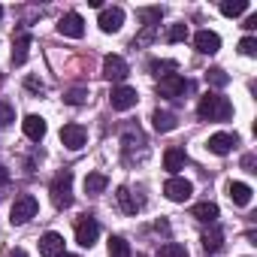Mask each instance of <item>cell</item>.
Returning <instances> with one entry per match:
<instances>
[{
	"instance_id": "cell-26",
	"label": "cell",
	"mask_w": 257,
	"mask_h": 257,
	"mask_svg": "<svg viewBox=\"0 0 257 257\" xmlns=\"http://www.w3.org/2000/svg\"><path fill=\"white\" fill-rule=\"evenodd\" d=\"M109 257H131V242L124 236H112L109 239Z\"/></svg>"
},
{
	"instance_id": "cell-19",
	"label": "cell",
	"mask_w": 257,
	"mask_h": 257,
	"mask_svg": "<svg viewBox=\"0 0 257 257\" xmlns=\"http://www.w3.org/2000/svg\"><path fill=\"white\" fill-rule=\"evenodd\" d=\"M121 146H124V155H127V158H131V152H134V149L146 152V137L140 134V127H127L124 137H121Z\"/></svg>"
},
{
	"instance_id": "cell-33",
	"label": "cell",
	"mask_w": 257,
	"mask_h": 257,
	"mask_svg": "<svg viewBox=\"0 0 257 257\" xmlns=\"http://www.w3.org/2000/svg\"><path fill=\"white\" fill-rule=\"evenodd\" d=\"M155 37H158V28H143V34L134 37V49H143V46L155 43Z\"/></svg>"
},
{
	"instance_id": "cell-14",
	"label": "cell",
	"mask_w": 257,
	"mask_h": 257,
	"mask_svg": "<svg viewBox=\"0 0 257 257\" xmlns=\"http://www.w3.org/2000/svg\"><path fill=\"white\" fill-rule=\"evenodd\" d=\"M115 200H118V206H121V212H124V215H137V212L143 209V200H137V197H134V191L127 188V185H121V188L115 191Z\"/></svg>"
},
{
	"instance_id": "cell-21",
	"label": "cell",
	"mask_w": 257,
	"mask_h": 257,
	"mask_svg": "<svg viewBox=\"0 0 257 257\" xmlns=\"http://www.w3.org/2000/svg\"><path fill=\"white\" fill-rule=\"evenodd\" d=\"M227 194H230V200H233L236 206H248L254 191H251L245 182H230V185H227Z\"/></svg>"
},
{
	"instance_id": "cell-39",
	"label": "cell",
	"mask_w": 257,
	"mask_h": 257,
	"mask_svg": "<svg viewBox=\"0 0 257 257\" xmlns=\"http://www.w3.org/2000/svg\"><path fill=\"white\" fill-rule=\"evenodd\" d=\"M7 182H10V170L0 164V185H7Z\"/></svg>"
},
{
	"instance_id": "cell-40",
	"label": "cell",
	"mask_w": 257,
	"mask_h": 257,
	"mask_svg": "<svg viewBox=\"0 0 257 257\" xmlns=\"http://www.w3.org/2000/svg\"><path fill=\"white\" fill-rule=\"evenodd\" d=\"M10 257H28V251L25 248H16V251H10Z\"/></svg>"
},
{
	"instance_id": "cell-44",
	"label": "cell",
	"mask_w": 257,
	"mask_h": 257,
	"mask_svg": "<svg viewBox=\"0 0 257 257\" xmlns=\"http://www.w3.org/2000/svg\"><path fill=\"white\" fill-rule=\"evenodd\" d=\"M0 79H4V76H0Z\"/></svg>"
},
{
	"instance_id": "cell-10",
	"label": "cell",
	"mask_w": 257,
	"mask_h": 257,
	"mask_svg": "<svg viewBox=\"0 0 257 257\" xmlns=\"http://www.w3.org/2000/svg\"><path fill=\"white\" fill-rule=\"evenodd\" d=\"M61 143H64L70 152H79V149L88 143L85 127H82V124H64V127H61Z\"/></svg>"
},
{
	"instance_id": "cell-4",
	"label": "cell",
	"mask_w": 257,
	"mask_h": 257,
	"mask_svg": "<svg viewBox=\"0 0 257 257\" xmlns=\"http://www.w3.org/2000/svg\"><path fill=\"white\" fill-rule=\"evenodd\" d=\"M188 88H191V82H185V76H179V73H170V76H164V79L158 82V97L179 100V97H182Z\"/></svg>"
},
{
	"instance_id": "cell-3",
	"label": "cell",
	"mask_w": 257,
	"mask_h": 257,
	"mask_svg": "<svg viewBox=\"0 0 257 257\" xmlns=\"http://www.w3.org/2000/svg\"><path fill=\"white\" fill-rule=\"evenodd\" d=\"M37 209H40L37 197H31V194H22V197L13 203V209H10V221H13L16 227H22V224H28V221L37 215Z\"/></svg>"
},
{
	"instance_id": "cell-25",
	"label": "cell",
	"mask_w": 257,
	"mask_h": 257,
	"mask_svg": "<svg viewBox=\"0 0 257 257\" xmlns=\"http://www.w3.org/2000/svg\"><path fill=\"white\" fill-rule=\"evenodd\" d=\"M194 218L203 221V224H215L218 221V206L215 203H197L194 206Z\"/></svg>"
},
{
	"instance_id": "cell-29",
	"label": "cell",
	"mask_w": 257,
	"mask_h": 257,
	"mask_svg": "<svg viewBox=\"0 0 257 257\" xmlns=\"http://www.w3.org/2000/svg\"><path fill=\"white\" fill-rule=\"evenodd\" d=\"M149 70H152V76H170L173 70H176V61H149Z\"/></svg>"
},
{
	"instance_id": "cell-28",
	"label": "cell",
	"mask_w": 257,
	"mask_h": 257,
	"mask_svg": "<svg viewBox=\"0 0 257 257\" xmlns=\"http://www.w3.org/2000/svg\"><path fill=\"white\" fill-rule=\"evenodd\" d=\"M158 257H188V248L182 242H167V245H161Z\"/></svg>"
},
{
	"instance_id": "cell-32",
	"label": "cell",
	"mask_w": 257,
	"mask_h": 257,
	"mask_svg": "<svg viewBox=\"0 0 257 257\" xmlns=\"http://www.w3.org/2000/svg\"><path fill=\"white\" fill-rule=\"evenodd\" d=\"M182 40H188V25H185V22H182V25H170L167 43H182Z\"/></svg>"
},
{
	"instance_id": "cell-43",
	"label": "cell",
	"mask_w": 257,
	"mask_h": 257,
	"mask_svg": "<svg viewBox=\"0 0 257 257\" xmlns=\"http://www.w3.org/2000/svg\"><path fill=\"white\" fill-rule=\"evenodd\" d=\"M140 257H146V254H140Z\"/></svg>"
},
{
	"instance_id": "cell-24",
	"label": "cell",
	"mask_w": 257,
	"mask_h": 257,
	"mask_svg": "<svg viewBox=\"0 0 257 257\" xmlns=\"http://www.w3.org/2000/svg\"><path fill=\"white\" fill-rule=\"evenodd\" d=\"M137 16L143 19V28H158L164 19V7H143Z\"/></svg>"
},
{
	"instance_id": "cell-2",
	"label": "cell",
	"mask_w": 257,
	"mask_h": 257,
	"mask_svg": "<svg viewBox=\"0 0 257 257\" xmlns=\"http://www.w3.org/2000/svg\"><path fill=\"white\" fill-rule=\"evenodd\" d=\"M49 194H52V203L58 209H70L73 206V170H61L52 185H49Z\"/></svg>"
},
{
	"instance_id": "cell-20",
	"label": "cell",
	"mask_w": 257,
	"mask_h": 257,
	"mask_svg": "<svg viewBox=\"0 0 257 257\" xmlns=\"http://www.w3.org/2000/svg\"><path fill=\"white\" fill-rule=\"evenodd\" d=\"M185 161H188V155H185V149H179V146H173V149L164 152V170H170V173H179V170L185 167Z\"/></svg>"
},
{
	"instance_id": "cell-9",
	"label": "cell",
	"mask_w": 257,
	"mask_h": 257,
	"mask_svg": "<svg viewBox=\"0 0 257 257\" xmlns=\"http://www.w3.org/2000/svg\"><path fill=\"white\" fill-rule=\"evenodd\" d=\"M164 194H167V200H173V203H185V200L194 194V185H191L188 179H179V176H173V179H167V185H164Z\"/></svg>"
},
{
	"instance_id": "cell-13",
	"label": "cell",
	"mask_w": 257,
	"mask_h": 257,
	"mask_svg": "<svg viewBox=\"0 0 257 257\" xmlns=\"http://www.w3.org/2000/svg\"><path fill=\"white\" fill-rule=\"evenodd\" d=\"M239 143V137L236 134H212L209 137V143H206V149L212 152V155H218V158H224V155H230L233 152V146Z\"/></svg>"
},
{
	"instance_id": "cell-8",
	"label": "cell",
	"mask_w": 257,
	"mask_h": 257,
	"mask_svg": "<svg viewBox=\"0 0 257 257\" xmlns=\"http://www.w3.org/2000/svg\"><path fill=\"white\" fill-rule=\"evenodd\" d=\"M127 61L121 58V55H106L103 58V79H109V82H124L127 79Z\"/></svg>"
},
{
	"instance_id": "cell-30",
	"label": "cell",
	"mask_w": 257,
	"mask_h": 257,
	"mask_svg": "<svg viewBox=\"0 0 257 257\" xmlns=\"http://www.w3.org/2000/svg\"><path fill=\"white\" fill-rule=\"evenodd\" d=\"M206 82H209V85H215V88H224V85L230 82V76H227L221 67H212V70H206Z\"/></svg>"
},
{
	"instance_id": "cell-37",
	"label": "cell",
	"mask_w": 257,
	"mask_h": 257,
	"mask_svg": "<svg viewBox=\"0 0 257 257\" xmlns=\"http://www.w3.org/2000/svg\"><path fill=\"white\" fill-rule=\"evenodd\" d=\"M242 170H245V173H257V170H254V155H245V158H242Z\"/></svg>"
},
{
	"instance_id": "cell-38",
	"label": "cell",
	"mask_w": 257,
	"mask_h": 257,
	"mask_svg": "<svg viewBox=\"0 0 257 257\" xmlns=\"http://www.w3.org/2000/svg\"><path fill=\"white\" fill-rule=\"evenodd\" d=\"M242 28H245V31H254V28H257V16H248V19H245V25H242Z\"/></svg>"
},
{
	"instance_id": "cell-15",
	"label": "cell",
	"mask_w": 257,
	"mask_h": 257,
	"mask_svg": "<svg viewBox=\"0 0 257 257\" xmlns=\"http://www.w3.org/2000/svg\"><path fill=\"white\" fill-rule=\"evenodd\" d=\"M22 131H25V137H28V140L40 143V140L46 137V118H43V115H25Z\"/></svg>"
},
{
	"instance_id": "cell-5",
	"label": "cell",
	"mask_w": 257,
	"mask_h": 257,
	"mask_svg": "<svg viewBox=\"0 0 257 257\" xmlns=\"http://www.w3.org/2000/svg\"><path fill=\"white\" fill-rule=\"evenodd\" d=\"M137 100H140V94H137V88H131V85H115L112 94H109V103H112V109H118V112L134 109Z\"/></svg>"
},
{
	"instance_id": "cell-16",
	"label": "cell",
	"mask_w": 257,
	"mask_h": 257,
	"mask_svg": "<svg viewBox=\"0 0 257 257\" xmlns=\"http://www.w3.org/2000/svg\"><path fill=\"white\" fill-rule=\"evenodd\" d=\"M28 52H31V34H28V31H19V34L13 37V64L22 67V64L28 61Z\"/></svg>"
},
{
	"instance_id": "cell-31",
	"label": "cell",
	"mask_w": 257,
	"mask_h": 257,
	"mask_svg": "<svg viewBox=\"0 0 257 257\" xmlns=\"http://www.w3.org/2000/svg\"><path fill=\"white\" fill-rule=\"evenodd\" d=\"M85 100H88V88H70L64 94V103H70V106H82Z\"/></svg>"
},
{
	"instance_id": "cell-35",
	"label": "cell",
	"mask_w": 257,
	"mask_h": 257,
	"mask_svg": "<svg viewBox=\"0 0 257 257\" xmlns=\"http://www.w3.org/2000/svg\"><path fill=\"white\" fill-rule=\"evenodd\" d=\"M239 55H245V58H254V55H257V40H254V37H245V40H239Z\"/></svg>"
},
{
	"instance_id": "cell-1",
	"label": "cell",
	"mask_w": 257,
	"mask_h": 257,
	"mask_svg": "<svg viewBox=\"0 0 257 257\" xmlns=\"http://www.w3.org/2000/svg\"><path fill=\"white\" fill-rule=\"evenodd\" d=\"M197 115L203 121H230L233 118V103L224 94H203L197 103Z\"/></svg>"
},
{
	"instance_id": "cell-17",
	"label": "cell",
	"mask_w": 257,
	"mask_h": 257,
	"mask_svg": "<svg viewBox=\"0 0 257 257\" xmlns=\"http://www.w3.org/2000/svg\"><path fill=\"white\" fill-rule=\"evenodd\" d=\"M40 254L43 257H58V254H64V236L61 233H43V239H40Z\"/></svg>"
},
{
	"instance_id": "cell-23",
	"label": "cell",
	"mask_w": 257,
	"mask_h": 257,
	"mask_svg": "<svg viewBox=\"0 0 257 257\" xmlns=\"http://www.w3.org/2000/svg\"><path fill=\"white\" fill-rule=\"evenodd\" d=\"M106 185H109V179L103 173H88L85 176V194H91V197H100L106 191Z\"/></svg>"
},
{
	"instance_id": "cell-42",
	"label": "cell",
	"mask_w": 257,
	"mask_h": 257,
	"mask_svg": "<svg viewBox=\"0 0 257 257\" xmlns=\"http://www.w3.org/2000/svg\"><path fill=\"white\" fill-rule=\"evenodd\" d=\"M0 19H4V7H0Z\"/></svg>"
},
{
	"instance_id": "cell-36",
	"label": "cell",
	"mask_w": 257,
	"mask_h": 257,
	"mask_svg": "<svg viewBox=\"0 0 257 257\" xmlns=\"http://www.w3.org/2000/svg\"><path fill=\"white\" fill-rule=\"evenodd\" d=\"M25 85H28V91H46V85H43L40 79H34V76H31V79H28Z\"/></svg>"
},
{
	"instance_id": "cell-18",
	"label": "cell",
	"mask_w": 257,
	"mask_h": 257,
	"mask_svg": "<svg viewBox=\"0 0 257 257\" xmlns=\"http://www.w3.org/2000/svg\"><path fill=\"white\" fill-rule=\"evenodd\" d=\"M152 127H155L158 134H170V131L179 127V118L173 112H167V109H155L152 112Z\"/></svg>"
},
{
	"instance_id": "cell-6",
	"label": "cell",
	"mask_w": 257,
	"mask_h": 257,
	"mask_svg": "<svg viewBox=\"0 0 257 257\" xmlns=\"http://www.w3.org/2000/svg\"><path fill=\"white\" fill-rule=\"evenodd\" d=\"M97 236H100V224H97L91 215H82L79 224H76V242H79L82 248H91V245L97 242Z\"/></svg>"
},
{
	"instance_id": "cell-41",
	"label": "cell",
	"mask_w": 257,
	"mask_h": 257,
	"mask_svg": "<svg viewBox=\"0 0 257 257\" xmlns=\"http://www.w3.org/2000/svg\"><path fill=\"white\" fill-rule=\"evenodd\" d=\"M58 257H76V254H67V251H64V254H58Z\"/></svg>"
},
{
	"instance_id": "cell-22",
	"label": "cell",
	"mask_w": 257,
	"mask_h": 257,
	"mask_svg": "<svg viewBox=\"0 0 257 257\" xmlns=\"http://www.w3.org/2000/svg\"><path fill=\"white\" fill-rule=\"evenodd\" d=\"M200 242H203V248H206L209 254H218V251H221V245H224V233H221V227H215V224H212V227L203 233V239H200Z\"/></svg>"
},
{
	"instance_id": "cell-11",
	"label": "cell",
	"mask_w": 257,
	"mask_h": 257,
	"mask_svg": "<svg viewBox=\"0 0 257 257\" xmlns=\"http://www.w3.org/2000/svg\"><path fill=\"white\" fill-rule=\"evenodd\" d=\"M58 34H64V37H70V40H79V37L85 34V19H82L79 13H67V16L58 22Z\"/></svg>"
},
{
	"instance_id": "cell-12",
	"label": "cell",
	"mask_w": 257,
	"mask_h": 257,
	"mask_svg": "<svg viewBox=\"0 0 257 257\" xmlns=\"http://www.w3.org/2000/svg\"><path fill=\"white\" fill-rule=\"evenodd\" d=\"M194 46H197V52H200V55H215V52L221 49V37H218L215 31L203 28V31H197V34H194Z\"/></svg>"
},
{
	"instance_id": "cell-27",
	"label": "cell",
	"mask_w": 257,
	"mask_h": 257,
	"mask_svg": "<svg viewBox=\"0 0 257 257\" xmlns=\"http://www.w3.org/2000/svg\"><path fill=\"white\" fill-rule=\"evenodd\" d=\"M248 10V0H224L221 4V13L227 16V19H236V16H242Z\"/></svg>"
},
{
	"instance_id": "cell-7",
	"label": "cell",
	"mask_w": 257,
	"mask_h": 257,
	"mask_svg": "<svg viewBox=\"0 0 257 257\" xmlns=\"http://www.w3.org/2000/svg\"><path fill=\"white\" fill-rule=\"evenodd\" d=\"M97 25H100L103 34H118L121 25H124V10H121V7H106V10H100Z\"/></svg>"
},
{
	"instance_id": "cell-34",
	"label": "cell",
	"mask_w": 257,
	"mask_h": 257,
	"mask_svg": "<svg viewBox=\"0 0 257 257\" xmlns=\"http://www.w3.org/2000/svg\"><path fill=\"white\" fill-rule=\"evenodd\" d=\"M13 121H16V109L7 100H0V127H10Z\"/></svg>"
}]
</instances>
